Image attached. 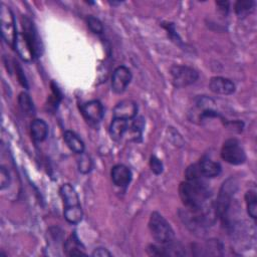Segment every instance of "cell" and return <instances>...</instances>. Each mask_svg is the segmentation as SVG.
<instances>
[{
    "label": "cell",
    "mask_w": 257,
    "mask_h": 257,
    "mask_svg": "<svg viewBox=\"0 0 257 257\" xmlns=\"http://www.w3.org/2000/svg\"><path fill=\"white\" fill-rule=\"evenodd\" d=\"M179 195L187 209H198L211 202V191L204 180H187L179 187Z\"/></svg>",
    "instance_id": "obj_1"
},
{
    "label": "cell",
    "mask_w": 257,
    "mask_h": 257,
    "mask_svg": "<svg viewBox=\"0 0 257 257\" xmlns=\"http://www.w3.org/2000/svg\"><path fill=\"white\" fill-rule=\"evenodd\" d=\"M59 194L63 202V215L70 224H77L82 219V209L79 203L78 195L70 184H63L59 189Z\"/></svg>",
    "instance_id": "obj_2"
},
{
    "label": "cell",
    "mask_w": 257,
    "mask_h": 257,
    "mask_svg": "<svg viewBox=\"0 0 257 257\" xmlns=\"http://www.w3.org/2000/svg\"><path fill=\"white\" fill-rule=\"evenodd\" d=\"M150 232L158 244L174 242L175 233L170 223L158 212H153L149 219Z\"/></svg>",
    "instance_id": "obj_3"
},
{
    "label": "cell",
    "mask_w": 257,
    "mask_h": 257,
    "mask_svg": "<svg viewBox=\"0 0 257 257\" xmlns=\"http://www.w3.org/2000/svg\"><path fill=\"white\" fill-rule=\"evenodd\" d=\"M237 188H238V183L236 179L233 177L228 178L220 188L217 201L215 202V207H216L218 218H221L223 221L227 219V214L231 206L232 198L235 192L237 191Z\"/></svg>",
    "instance_id": "obj_4"
},
{
    "label": "cell",
    "mask_w": 257,
    "mask_h": 257,
    "mask_svg": "<svg viewBox=\"0 0 257 257\" xmlns=\"http://www.w3.org/2000/svg\"><path fill=\"white\" fill-rule=\"evenodd\" d=\"M222 159L231 165H241L246 161V154L240 142L236 139H228L221 149Z\"/></svg>",
    "instance_id": "obj_5"
},
{
    "label": "cell",
    "mask_w": 257,
    "mask_h": 257,
    "mask_svg": "<svg viewBox=\"0 0 257 257\" xmlns=\"http://www.w3.org/2000/svg\"><path fill=\"white\" fill-rule=\"evenodd\" d=\"M0 26H1V34L5 42L13 47L17 31L15 27V20L13 13L9 7L5 4H1L0 9Z\"/></svg>",
    "instance_id": "obj_6"
},
{
    "label": "cell",
    "mask_w": 257,
    "mask_h": 257,
    "mask_svg": "<svg viewBox=\"0 0 257 257\" xmlns=\"http://www.w3.org/2000/svg\"><path fill=\"white\" fill-rule=\"evenodd\" d=\"M174 86L181 88L193 84L199 77L197 70L187 65H173L170 69Z\"/></svg>",
    "instance_id": "obj_7"
},
{
    "label": "cell",
    "mask_w": 257,
    "mask_h": 257,
    "mask_svg": "<svg viewBox=\"0 0 257 257\" xmlns=\"http://www.w3.org/2000/svg\"><path fill=\"white\" fill-rule=\"evenodd\" d=\"M132 80L131 70L123 65L116 67L111 75V89L115 93H122Z\"/></svg>",
    "instance_id": "obj_8"
},
{
    "label": "cell",
    "mask_w": 257,
    "mask_h": 257,
    "mask_svg": "<svg viewBox=\"0 0 257 257\" xmlns=\"http://www.w3.org/2000/svg\"><path fill=\"white\" fill-rule=\"evenodd\" d=\"M80 110L84 118L91 123L100 122L104 114V109L101 102L96 99L83 103L80 106Z\"/></svg>",
    "instance_id": "obj_9"
},
{
    "label": "cell",
    "mask_w": 257,
    "mask_h": 257,
    "mask_svg": "<svg viewBox=\"0 0 257 257\" xmlns=\"http://www.w3.org/2000/svg\"><path fill=\"white\" fill-rule=\"evenodd\" d=\"M21 22H22V27H23V33L26 36V38L28 39V41L30 42V44L34 50L35 56L38 57L42 53V45H41L40 38L37 34V31L35 29V26H34L33 22L25 16L22 17Z\"/></svg>",
    "instance_id": "obj_10"
},
{
    "label": "cell",
    "mask_w": 257,
    "mask_h": 257,
    "mask_svg": "<svg viewBox=\"0 0 257 257\" xmlns=\"http://www.w3.org/2000/svg\"><path fill=\"white\" fill-rule=\"evenodd\" d=\"M13 48L24 61H31L35 56L34 50L23 32H17Z\"/></svg>",
    "instance_id": "obj_11"
},
{
    "label": "cell",
    "mask_w": 257,
    "mask_h": 257,
    "mask_svg": "<svg viewBox=\"0 0 257 257\" xmlns=\"http://www.w3.org/2000/svg\"><path fill=\"white\" fill-rule=\"evenodd\" d=\"M138 105L132 99H123L119 101L113 108V118L131 120L136 117Z\"/></svg>",
    "instance_id": "obj_12"
},
{
    "label": "cell",
    "mask_w": 257,
    "mask_h": 257,
    "mask_svg": "<svg viewBox=\"0 0 257 257\" xmlns=\"http://www.w3.org/2000/svg\"><path fill=\"white\" fill-rule=\"evenodd\" d=\"M209 88L214 93L228 95L235 91V84L228 78L222 76H214L209 81Z\"/></svg>",
    "instance_id": "obj_13"
},
{
    "label": "cell",
    "mask_w": 257,
    "mask_h": 257,
    "mask_svg": "<svg viewBox=\"0 0 257 257\" xmlns=\"http://www.w3.org/2000/svg\"><path fill=\"white\" fill-rule=\"evenodd\" d=\"M110 177L112 180V183L116 187H126L131 180H132V172L131 170L121 164L115 165L112 167L110 172Z\"/></svg>",
    "instance_id": "obj_14"
},
{
    "label": "cell",
    "mask_w": 257,
    "mask_h": 257,
    "mask_svg": "<svg viewBox=\"0 0 257 257\" xmlns=\"http://www.w3.org/2000/svg\"><path fill=\"white\" fill-rule=\"evenodd\" d=\"M64 253L67 256H75V255H86L84 251V246L79 241L77 235L72 233L63 244Z\"/></svg>",
    "instance_id": "obj_15"
},
{
    "label": "cell",
    "mask_w": 257,
    "mask_h": 257,
    "mask_svg": "<svg viewBox=\"0 0 257 257\" xmlns=\"http://www.w3.org/2000/svg\"><path fill=\"white\" fill-rule=\"evenodd\" d=\"M63 140L66 146L75 154H82L84 152V144L80 138L71 131H65L63 134Z\"/></svg>",
    "instance_id": "obj_16"
},
{
    "label": "cell",
    "mask_w": 257,
    "mask_h": 257,
    "mask_svg": "<svg viewBox=\"0 0 257 257\" xmlns=\"http://www.w3.org/2000/svg\"><path fill=\"white\" fill-rule=\"evenodd\" d=\"M199 165L204 178H215L220 175L222 170L220 164L211 159H202L199 162Z\"/></svg>",
    "instance_id": "obj_17"
},
{
    "label": "cell",
    "mask_w": 257,
    "mask_h": 257,
    "mask_svg": "<svg viewBox=\"0 0 257 257\" xmlns=\"http://www.w3.org/2000/svg\"><path fill=\"white\" fill-rule=\"evenodd\" d=\"M31 136L35 142H43L48 135V125L43 119L36 118L31 122L30 125Z\"/></svg>",
    "instance_id": "obj_18"
},
{
    "label": "cell",
    "mask_w": 257,
    "mask_h": 257,
    "mask_svg": "<svg viewBox=\"0 0 257 257\" xmlns=\"http://www.w3.org/2000/svg\"><path fill=\"white\" fill-rule=\"evenodd\" d=\"M128 120L113 118L109 125V135L111 139L114 141H119L123 137V135L128 131Z\"/></svg>",
    "instance_id": "obj_19"
},
{
    "label": "cell",
    "mask_w": 257,
    "mask_h": 257,
    "mask_svg": "<svg viewBox=\"0 0 257 257\" xmlns=\"http://www.w3.org/2000/svg\"><path fill=\"white\" fill-rule=\"evenodd\" d=\"M18 103H19V107L22 110V112L25 115L28 116H32L35 113V107L33 104V101L31 99V97L29 96V94L27 92L22 91L19 96H18Z\"/></svg>",
    "instance_id": "obj_20"
},
{
    "label": "cell",
    "mask_w": 257,
    "mask_h": 257,
    "mask_svg": "<svg viewBox=\"0 0 257 257\" xmlns=\"http://www.w3.org/2000/svg\"><path fill=\"white\" fill-rule=\"evenodd\" d=\"M245 203L248 215L255 220L257 217V195L255 190H249L245 194Z\"/></svg>",
    "instance_id": "obj_21"
},
{
    "label": "cell",
    "mask_w": 257,
    "mask_h": 257,
    "mask_svg": "<svg viewBox=\"0 0 257 257\" xmlns=\"http://www.w3.org/2000/svg\"><path fill=\"white\" fill-rule=\"evenodd\" d=\"M255 2L252 0H241L235 4V12L239 17H245L254 10Z\"/></svg>",
    "instance_id": "obj_22"
},
{
    "label": "cell",
    "mask_w": 257,
    "mask_h": 257,
    "mask_svg": "<svg viewBox=\"0 0 257 257\" xmlns=\"http://www.w3.org/2000/svg\"><path fill=\"white\" fill-rule=\"evenodd\" d=\"M223 245L219 240L211 239L208 240L205 246V255H222Z\"/></svg>",
    "instance_id": "obj_23"
},
{
    "label": "cell",
    "mask_w": 257,
    "mask_h": 257,
    "mask_svg": "<svg viewBox=\"0 0 257 257\" xmlns=\"http://www.w3.org/2000/svg\"><path fill=\"white\" fill-rule=\"evenodd\" d=\"M185 176L187 180H203L204 179L199 163L190 165L185 172Z\"/></svg>",
    "instance_id": "obj_24"
},
{
    "label": "cell",
    "mask_w": 257,
    "mask_h": 257,
    "mask_svg": "<svg viewBox=\"0 0 257 257\" xmlns=\"http://www.w3.org/2000/svg\"><path fill=\"white\" fill-rule=\"evenodd\" d=\"M77 166H78V171L82 174H87L90 172L92 168V162L86 154L82 153L80 154V158L77 161Z\"/></svg>",
    "instance_id": "obj_25"
},
{
    "label": "cell",
    "mask_w": 257,
    "mask_h": 257,
    "mask_svg": "<svg viewBox=\"0 0 257 257\" xmlns=\"http://www.w3.org/2000/svg\"><path fill=\"white\" fill-rule=\"evenodd\" d=\"M86 23H87L88 28L95 34H100L103 31V26H102V23L100 22V20L92 15H90L86 18Z\"/></svg>",
    "instance_id": "obj_26"
},
{
    "label": "cell",
    "mask_w": 257,
    "mask_h": 257,
    "mask_svg": "<svg viewBox=\"0 0 257 257\" xmlns=\"http://www.w3.org/2000/svg\"><path fill=\"white\" fill-rule=\"evenodd\" d=\"M150 167L151 170L156 174L160 175L163 172V163L156 156H152L150 159Z\"/></svg>",
    "instance_id": "obj_27"
},
{
    "label": "cell",
    "mask_w": 257,
    "mask_h": 257,
    "mask_svg": "<svg viewBox=\"0 0 257 257\" xmlns=\"http://www.w3.org/2000/svg\"><path fill=\"white\" fill-rule=\"evenodd\" d=\"M9 183H10L9 173L5 167L1 166L0 167V189L4 190L9 186Z\"/></svg>",
    "instance_id": "obj_28"
},
{
    "label": "cell",
    "mask_w": 257,
    "mask_h": 257,
    "mask_svg": "<svg viewBox=\"0 0 257 257\" xmlns=\"http://www.w3.org/2000/svg\"><path fill=\"white\" fill-rule=\"evenodd\" d=\"M14 67H15V69H16V74H17V77H18L19 82L21 83V85L24 86V87H28L26 78H25V76H24V74H23V71H22V68L18 65L17 62H14Z\"/></svg>",
    "instance_id": "obj_29"
},
{
    "label": "cell",
    "mask_w": 257,
    "mask_h": 257,
    "mask_svg": "<svg viewBox=\"0 0 257 257\" xmlns=\"http://www.w3.org/2000/svg\"><path fill=\"white\" fill-rule=\"evenodd\" d=\"M91 255L94 256V257H110V256H111L110 252H108L107 249L102 248V247L95 248V249L93 250V252L91 253Z\"/></svg>",
    "instance_id": "obj_30"
},
{
    "label": "cell",
    "mask_w": 257,
    "mask_h": 257,
    "mask_svg": "<svg viewBox=\"0 0 257 257\" xmlns=\"http://www.w3.org/2000/svg\"><path fill=\"white\" fill-rule=\"evenodd\" d=\"M216 5H217L218 9L223 14H227V12L229 10V2L228 1H218V2H216Z\"/></svg>",
    "instance_id": "obj_31"
}]
</instances>
